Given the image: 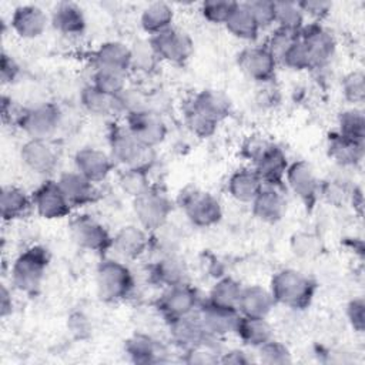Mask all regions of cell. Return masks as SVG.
<instances>
[{"label":"cell","instance_id":"cell-1","mask_svg":"<svg viewBox=\"0 0 365 365\" xmlns=\"http://www.w3.org/2000/svg\"><path fill=\"white\" fill-rule=\"evenodd\" d=\"M269 291L277 305L302 311L311 305L317 284L311 277L295 268H282L272 275Z\"/></svg>","mask_w":365,"mask_h":365},{"label":"cell","instance_id":"cell-2","mask_svg":"<svg viewBox=\"0 0 365 365\" xmlns=\"http://www.w3.org/2000/svg\"><path fill=\"white\" fill-rule=\"evenodd\" d=\"M108 154L115 165L123 168L151 170L155 161V148L140 143L125 125H113L108 131Z\"/></svg>","mask_w":365,"mask_h":365},{"label":"cell","instance_id":"cell-3","mask_svg":"<svg viewBox=\"0 0 365 365\" xmlns=\"http://www.w3.org/2000/svg\"><path fill=\"white\" fill-rule=\"evenodd\" d=\"M50 264V252L43 245L26 248L11 265V284L20 292L36 294L46 277Z\"/></svg>","mask_w":365,"mask_h":365},{"label":"cell","instance_id":"cell-4","mask_svg":"<svg viewBox=\"0 0 365 365\" xmlns=\"http://www.w3.org/2000/svg\"><path fill=\"white\" fill-rule=\"evenodd\" d=\"M96 289L101 301L120 302L134 289V275L120 259L104 258L96 269Z\"/></svg>","mask_w":365,"mask_h":365},{"label":"cell","instance_id":"cell-5","mask_svg":"<svg viewBox=\"0 0 365 365\" xmlns=\"http://www.w3.org/2000/svg\"><path fill=\"white\" fill-rule=\"evenodd\" d=\"M177 202L187 220L198 228L212 227L222 218V205L220 200L208 191L188 185L178 194Z\"/></svg>","mask_w":365,"mask_h":365},{"label":"cell","instance_id":"cell-6","mask_svg":"<svg viewBox=\"0 0 365 365\" xmlns=\"http://www.w3.org/2000/svg\"><path fill=\"white\" fill-rule=\"evenodd\" d=\"M133 212L138 225L147 231H155L167 224L173 212V204L164 191L151 185L147 191L133 198Z\"/></svg>","mask_w":365,"mask_h":365},{"label":"cell","instance_id":"cell-7","mask_svg":"<svg viewBox=\"0 0 365 365\" xmlns=\"http://www.w3.org/2000/svg\"><path fill=\"white\" fill-rule=\"evenodd\" d=\"M68 232L76 245L91 252H106L113 247V235L103 222L88 214H78L70 220Z\"/></svg>","mask_w":365,"mask_h":365},{"label":"cell","instance_id":"cell-8","mask_svg":"<svg viewBox=\"0 0 365 365\" xmlns=\"http://www.w3.org/2000/svg\"><path fill=\"white\" fill-rule=\"evenodd\" d=\"M63 124V111L54 103H40L34 107L24 108L17 127L29 138L50 140Z\"/></svg>","mask_w":365,"mask_h":365},{"label":"cell","instance_id":"cell-9","mask_svg":"<svg viewBox=\"0 0 365 365\" xmlns=\"http://www.w3.org/2000/svg\"><path fill=\"white\" fill-rule=\"evenodd\" d=\"M148 41L158 60L171 64L180 66L187 63L194 51V41L191 36L177 27H170L155 36H151Z\"/></svg>","mask_w":365,"mask_h":365},{"label":"cell","instance_id":"cell-10","mask_svg":"<svg viewBox=\"0 0 365 365\" xmlns=\"http://www.w3.org/2000/svg\"><path fill=\"white\" fill-rule=\"evenodd\" d=\"M124 125L140 143L151 148L160 145L168 133L165 120L160 111L153 108H143L127 114Z\"/></svg>","mask_w":365,"mask_h":365},{"label":"cell","instance_id":"cell-11","mask_svg":"<svg viewBox=\"0 0 365 365\" xmlns=\"http://www.w3.org/2000/svg\"><path fill=\"white\" fill-rule=\"evenodd\" d=\"M237 64L250 80L268 84L275 77L278 61L265 44H252L238 53Z\"/></svg>","mask_w":365,"mask_h":365},{"label":"cell","instance_id":"cell-12","mask_svg":"<svg viewBox=\"0 0 365 365\" xmlns=\"http://www.w3.org/2000/svg\"><path fill=\"white\" fill-rule=\"evenodd\" d=\"M292 194L307 207H312L321 197V182L312 164L307 160L289 163L284 178Z\"/></svg>","mask_w":365,"mask_h":365},{"label":"cell","instance_id":"cell-13","mask_svg":"<svg viewBox=\"0 0 365 365\" xmlns=\"http://www.w3.org/2000/svg\"><path fill=\"white\" fill-rule=\"evenodd\" d=\"M201 304L198 291L188 282L168 287L157 301V309L168 321L195 314Z\"/></svg>","mask_w":365,"mask_h":365},{"label":"cell","instance_id":"cell-14","mask_svg":"<svg viewBox=\"0 0 365 365\" xmlns=\"http://www.w3.org/2000/svg\"><path fill=\"white\" fill-rule=\"evenodd\" d=\"M299 38L311 57L314 68L327 66L336 53V40L322 23H305L299 31Z\"/></svg>","mask_w":365,"mask_h":365},{"label":"cell","instance_id":"cell-15","mask_svg":"<svg viewBox=\"0 0 365 365\" xmlns=\"http://www.w3.org/2000/svg\"><path fill=\"white\" fill-rule=\"evenodd\" d=\"M33 208L46 220H60L70 215L73 207L67 201L57 180H46L31 194Z\"/></svg>","mask_w":365,"mask_h":365},{"label":"cell","instance_id":"cell-16","mask_svg":"<svg viewBox=\"0 0 365 365\" xmlns=\"http://www.w3.org/2000/svg\"><path fill=\"white\" fill-rule=\"evenodd\" d=\"M195 314L207 335L214 339L234 334L240 318V312L237 309L217 305L208 299L200 304Z\"/></svg>","mask_w":365,"mask_h":365},{"label":"cell","instance_id":"cell-17","mask_svg":"<svg viewBox=\"0 0 365 365\" xmlns=\"http://www.w3.org/2000/svg\"><path fill=\"white\" fill-rule=\"evenodd\" d=\"M19 155L27 170L40 175L53 173L58 164V154L46 138H29L21 144Z\"/></svg>","mask_w":365,"mask_h":365},{"label":"cell","instance_id":"cell-18","mask_svg":"<svg viewBox=\"0 0 365 365\" xmlns=\"http://www.w3.org/2000/svg\"><path fill=\"white\" fill-rule=\"evenodd\" d=\"M73 163L74 170L94 184L104 181L115 165L111 155L97 147H83L77 150L73 157Z\"/></svg>","mask_w":365,"mask_h":365},{"label":"cell","instance_id":"cell-19","mask_svg":"<svg viewBox=\"0 0 365 365\" xmlns=\"http://www.w3.org/2000/svg\"><path fill=\"white\" fill-rule=\"evenodd\" d=\"M50 23L47 13L36 4H21L14 9L10 17L13 31L26 40L40 37Z\"/></svg>","mask_w":365,"mask_h":365},{"label":"cell","instance_id":"cell-20","mask_svg":"<svg viewBox=\"0 0 365 365\" xmlns=\"http://www.w3.org/2000/svg\"><path fill=\"white\" fill-rule=\"evenodd\" d=\"M255 218L267 224H277L287 211V200L281 191V185L264 184L261 191L251 202Z\"/></svg>","mask_w":365,"mask_h":365},{"label":"cell","instance_id":"cell-21","mask_svg":"<svg viewBox=\"0 0 365 365\" xmlns=\"http://www.w3.org/2000/svg\"><path fill=\"white\" fill-rule=\"evenodd\" d=\"M94 68H107L120 73H128L133 67L131 47L118 40L101 43L91 56Z\"/></svg>","mask_w":365,"mask_h":365},{"label":"cell","instance_id":"cell-22","mask_svg":"<svg viewBox=\"0 0 365 365\" xmlns=\"http://www.w3.org/2000/svg\"><path fill=\"white\" fill-rule=\"evenodd\" d=\"M150 245V231L141 225H124L113 235L111 248L125 259H137L147 254Z\"/></svg>","mask_w":365,"mask_h":365},{"label":"cell","instance_id":"cell-23","mask_svg":"<svg viewBox=\"0 0 365 365\" xmlns=\"http://www.w3.org/2000/svg\"><path fill=\"white\" fill-rule=\"evenodd\" d=\"M57 182L73 208H81L97 200L98 191L93 181L76 170L60 174Z\"/></svg>","mask_w":365,"mask_h":365},{"label":"cell","instance_id":"cell-24","mask_svg":"<svg viewBox=\"0 0 365 365\" xmlns=\"http://www.w3.org/2000/svg\"><path fill=\"white\" fill-rule=\"evenodd\" d=\"M288 165L289 161L285 151L275 143H271L251 167L257 171L262 184L282 185Z\"/></svg>","mask_w":365,"mask_h":365},{"label":"cell","instance_id":"cell-25","mask_svg":"<svg viewBox=\"0 0 365 365\" xmlns=\"http://www.w3.org/2000/svg\"><path fill=\"white\" fill-rule=\"evenodd\" d=\"M168 334L171 342L182 351H188L211 338L202 328L197 314L168 321Z\"/></svg>","mask_w":365,"mask_h":365},{"label":"cell","instance_id":"cell-26","mask_svg":"<svg viewBox=\"0 0 365 365\" xmlns=\"http://www.w3.org/2000/svg\"><path fill=\"white\" fill-rule=\"evenodd\" d=\"M327 153L339 167L355 168L364 160L365 143L346 138L339 133L332 131L327 137Z\"/></svg>","mask_w":365,"mask_h":365},{"label":"cell","instance_id":"cell-27","mask_svg":"<svg viewBox=\"0 0 365 365\" xmlns=\"http://www.w3.org/2000/svg\"><path fill=\"white\" fill-rule=\"evenodd\" d=\"M124 351L134 364H158L165 361V348L151 335L135 332L124 342Z\"/></svg>","mask_w":365,"mask_h":365},{"label":"cell","instance_id":"cell-28","mask_svg":"<svg viewBox=\"0 0 365 365\" xmlns=\"http://www.w3.org/2000/svg\"><path fill=\"white\" fill-rule=\"evenodd\" d=\"M51 26L63 36L77 37L86 30V16L83 9L73 1L57 3L50 14Z\"/></svg>","mask_w":365,"mask_h":365},{"label":"cell","instance_id":"cell-29","mask_svg":"<svg viewBox=\"0 0 365 365\" xmlns=\"http://www.w3.org/2000/svg\"><path fill=\"white\" fill-rule=\"evenodd\" d=\"M275 301L271 295L269 288L254 284L242 287L237 309L240 315L267 318L275 307Z\"/></svg>","mask_w":365,"mask_h":365},{"label":"cell","instance_id":"cell-30","mask_svg":"<svg viewBox=\"0 0 365 365\" xmlns=\"http://www.w3.org/2000/svg\"><path fill=\"white\" fill-rule=\"evenodd\" d=\"M188 106L218 124L231 113L230 98L224 93L212 88H204L194 94Z\"/></svg>","mask_w":365,"mask_h":365},{"label":"cell","instance_id":"cell-31","mask_svg":"<svg viewBox=\"0 0 365 365\" xmlns=\"http://www.w3.org/2000/svg\"><path fill=\"white\" fill-rule=\"evenodd\" d=\"M262 181L252 167H241L235 170L227 182L231 198L242 204H251L262 188Z\"/></svg>","mask_w":365,"mask_h":365},{"label":"cell","instance_id":"cell-32","mask_svg":"<svg viewBox=\"0 0 365 365\" xmlns=\"http://www.w3.org/2000/svg\"><path fill=\"white\" fill-rule=\"evenodd\" d=\"M234 334L240 338V341L250 348H259L262 344L274 338L272 327L267 321V318L257 317H244L240 315Z\"/></svg>","mask_w":365,"mask_h":365},{"label":"cell","instance_id":"cell-33","mask_svg":"<svg viewBox=\"0 0 365 365\" xmlns=\"http://www.w3.org/2000/svg\"><path fill=\"white\" fill-rule=\"evenodd\" d=\"M151 278L164 288L188 282L185 264L173 254L164 255L151 265Z\"/></svg>","mask_w":365,"mask_h":365},{"label":"cell","instance_id":"cell-34","mask_svg":"<svg viewBox=\"0 0 365 365\" xmlns=\"http://www.w3.org/2000/svg\"><path fill=\"white\" fill-rule=\"evenodd\" d=\"M33 207L31 195L17 185H4L0 194V214L4 221H16L27 215Z\"/></svg>","mask_w":365,"mask_h":365},{"label":"cell","instance_id":"cell-35","mask_svg":"<svg viewBox=\"0 0 365 365\" xmlns=\"http://www.w3.org/2000/svg\"><path fill=\"white\" fill-rule=\"evenodd\" d=\"M174 10L168 3L154 1L147 4L140 14V24L145 33L155 36L173 27Z\"/></svg>","mask_w":365,"mask_h":365},{"label":"cell","instance_id":"cell-36","mask_svg":"<svg viewBox=\"0 0 365 365\" xmlns=\"http://www.w3.org/2000/svg\"><path fill=\"white\" fill-rule=\"evenodd\" d=\"M224 26L232 37L242 41H255L261 31L251 11L244 3L237 4Z\"/></svg>","mask_w":365,"mask_h":365},{"label":"cell","instance_id":"cell-37","mask_svg":"<svg viewBox=\"0 0 365 365\" xmlns=\"http://www.w3.org/2000/svg\"><path fill=\"white\" fill-rule=\"evenodd\" d=\"M78 100H80L81 107L91 115L107 117L111 114H117L115 97H111V96L100 91L90 83L86 84L80 90Z\"/></svg>","mask_w":365,"mask_h":365},{"label":"cell","instance_id":"cell-38","mask_svg":"<svg viewBox=\"0 0 365 365\" xmlns=\"http://www.w3.org/2000/svg\"><path fill=\"white\" fill-rule=\"evenodd\" d=\"M241 291H242V285L240 281H237L230 275L221 277L211 287L208 294V301L221 307L237 309Z\"/></svg>","mask_w":365,"mask_h":365},{"label":"cell","instance_id":"cell-39","mask_svg":"<svg viewBox=\"0 0 365 365\" xmlns=\"http://www.w3.org/2000/svg\"><path fill=\"white\" fill-rule=\"evenodd\" d=\"M336 133L341 135L365 143V114L359 107H351L338 114Z\"/></svg>","mask_w":365,"mask_h":365},{"label":"cell","instance_id":"cell-40","mask_svg":"<svg viewBox=\"0 0 365 365\" xmlns=\"http://www.w3.org/2000/svg\"><path fill=\"white\" fill-rule=\"evenodd\" d=\"M90 84H93L96 88H98L100 91L111 97H117L120 93H123L128 87L125 73L107 70V68H94V67H93Z\"/></svg>","mask_w":365,"mask_h":365},{"label":"cell","instance_id":"cell-41","mask_svg":"<svg viewBox=\"0 0 365 365\" xmlns=\"http://www.w3.org/2000/svg\"><path fill=\"white\" fill-rule=\"evenodd\" d=\"M275 24L278 29L299 33L305 24V16L298 1H275Z\"/></svg>","mask_w":365,"mask_h":365},{"label":"cell","instance_id":"cell-42","mask_svg":"<svg viewBox=\"0 0 365 365\" xmlns=\"http://www.w3.org/2000/svg\"><path fill=\"white\" fill-rule=\"evenodd\" d=\"M148 170L143 168H123L118 175V185L121 191L131 198L138 197L151 187Z\"/></svg>","mask_w":365,"mask_h":365},{"label":"cell","instance_id":"cell-43","mask_svg":"<svg viewBox=\"0 0 365 365\" xmlns=\"http://www.w3.org/2000/svg\"><path fill=\"white\" fill-rule=\"evenodd\" d=\"M291 250L299 258H314L322 251L321 237L311 231H298L291 237Z\"/></svg>","mask_w":365,"mask_h":365},{"label":"cell","instance_id":"cell-44","mask_svg":"<svg viewBox=\"0 0 365 365\" xmlns=\"http://www.w3.org/2000/svg\"><path fill=\"white\" fill-rule=\"evenodd\" d=\"M257 359L267 365H285L292 361L288 346L275 338L257 348Z\"/></svg>","mask_w":365,"mask_h":365},{"label":"cell","instance_id":"cell-45","mask_svg":"<svg viewBox=\"0 0 365 365\" xmlns=\"http://www.w3.org/2000/svg\"><path fill=\"white\" fill-rule=\"evenodd\" d=\"M278 64H282L287 68L294 70V71H305V70L314 68L311 57H309V54H308L307 48L304 47L299 37L278 58Z\"/></svg>","mask_w":365,"mask_h":365},{"label":"cell","instance_id":"cell-46","mask_svg":"<svg viewBox=\"0 0 365 365\" xmlns=\"http://www.w3.org/2000/svg\"><path fill=\"white\" fill-rule=\"evenodd\" d=\"M341 91L344 98L354 107L359 106L365 100V76L361 70L349 71L341 81Z\"/></svg>","mask_w":365,"mask_h":365},{"label":"cell","instance_id":"cell-47","mask_svg":"<svg viewBox=\"0 0 365 365\" xmlns=\"http://www.w3.org/2000/svg\"><path fill=\"white\" fill-rule=\"evenodd\" d=\"M237 4V1L231 0H207L201 3L200 13L211 24H225Z\"/></svg>","mask_w":365,"mask_h":365},{"label":"cell","instance_id":"cell-48","mask_svg":"<svg viewBox=\"0 0 365 365\" xmlns=\"http://www.w3.org/2000/svg\"><path fill=\"white\" fill-rule=\"evenodd\" d=\"M184 121L187 128L198 138H208L211 137L218 127V123L212 121L211 118L205 117L200 111L194 110L192 107L187 106L184 111Z\"/></svg>","mask_w":365,"mask_h":365},{"label":"cell","instance_id":"cell-49","mask_svg":"<svg viewBox=\"0 0 365 365\" xmlns=\"http://www.w3.org/2000/svg\"><path fill=\"white\" fill-rule=\"evenodd\" d=\"M255 19L261 30L275 24V1L272 0H251L244 3Z\"/></svg>","mask_w":365,"mask_h":365},{"label":"cell","instance_id":"cell-50","mask_svg":"<svg viewBox=\"0 0 365 365\" xmlns=\"http://www.w3.org/2000/svg\"><path fill=\"white\" fill-rule=\"evenodd\" d=\"M298 37H299V33H294V31H288V30H282V29L275 27V30L268 37V41L265 43V46L268 47V50L274 54V57L278 61V58L284 54V51L294 41H297Z\"/></svg>","mask_w":365,"mask_h":365},{"label":"cell","instance_id":"cell-51","mask_svg":"<svg viewBox=\"0 0 365 365\" xmlns=\"http://www.w3.org/2000/svg\"><path fill=\"white\" fill-rule=\"evenodd\" d=\"M352 190L354 187H348L345 181H341L339 178L321 182V195L334 204L349 201Z\"/></svg>","mask_w":365,"mask_h":365},{"label":"cell","instance_id":"cell-52","mask_svg":"<svg viewBox=\"0 0 365 365\" xmlns=\"http://www.w3.org/2000/svg\"><path fill=\"white\" fill-rule=\"evenodd\" d=\"M271 143L262 135H248L241 145V155L252 165Z\"/></svg>","mask_w":365,"mask_h":365},{"label":"cell","instance_id":"cell-53","mask_svg":"<svg viewBox=\"0 0 365 365\" xmlns=\"http://www.w3.org/2000/svg\"><path fill=\"white\" fill-rule=\"evenodd\" d=\"M298 6L305 19L309 17L314 23H321L332 9V3L325 0H302L298 1Z\"/></svg>","mask_w":365,"mask_h":365},{"label":"cell","instance_id":"cell-54","mask_svg":"<svg viewBox=\"0 0 365 365\" xmlns=\"http://www.w3.org/2000/svg\"><path fill=\"white\" fill-rule=\"evenodd\" d=\"M346 318L355 332L362 334L365 329V301L362 297L354 298L346 304Z\"/></svg>","mask_w":365,"mask_h":365},{"label":"cell","instance_id":"cell-55","mask_svg":"<svg viewBox=\"0 0 365 365\" xmlns=\"http://www.w3.org/2000/svg\"><path fill=\"white\" fill-rule=\"evenodd\" d=\"M131 54H133V67H138L140 70H150L154 61L158 60L154 50L151 48L150 41H147L143 46L138 44L137 48H131Z\"/></svg>","mask_w":365,"mask_h":365},{"label":"cell","instance_id":"cell-56","mask_svg":"<svg viewBox=\"0 0 365 365\" xmlns=\"http://www.w3.org/2000/svg\"><path fill=\"white\" fill-rule=\"evenodd\" d=\"M20 74V66L14 60L13 56L7 53H1V61H0V80L6 84H13Z\"/></svg>","mask_w":365,"mask_h":365},{"label":"cell","instance_id":"cell-57","mask_svg":"<svg viewBox=\"0 0 365 365\" xmlns=\"http://www.w3.org/2000/svg\"><path fill=\"white\" fill-rule=\"evenodd\" d=\"M23 110L24 108L17 107L16 103L10 97H7V96L1 97V117H3V120L6 123L10 121V123L17 125L19 120H20V117L23 114Z\"/></svg>","mask_w":365,"mask_h":365},{"label":"cell","instance_id":"cell-58","mask_svg":"<svg viewBox=\"0 0 365 365\" xmlns=\"http://www.w3.org/2000/svg\"><path fill=\"white\" fill-rule=\"evenodd\" d=\"M254 359L242 349H230L221 352L218 362L220 364H232V365H245L251 364Z\"/></svg>","mask_w":365,"mask_h":365},{"label":"cell","instance_id":"cell-59","mask_svg":"<svg viewBox=\"0 0 365 365\" xmlns=\"http://www.w3.org/2000/svg\"><path fill=\"white\" fill-rule=\"evenodd\" d=\"M13 312V298L11 291L3 284L0 288V315L6 318Z\"/></svg>","mask_w":365,"mask_h":365},{"label":"cell","instance_id":"cell-60","mask_svg":"<svg viewBox=\"0 0 365 365\" xmlns=\"http://www.w3.org/2000/svg\"><path fill=\"white\" fill-rule=\"evenodd\" d=\"M71 319H73V318H71ZM73 321H76V319H73ZM76 322H77V321H76ZM71 328H73V331H78V325L71 327ZM80 329H81V332H83V329H87V328H86V324H81V325H80Z\"/></svg>","mask_w":365,"mask_h":365}]
</instances>
